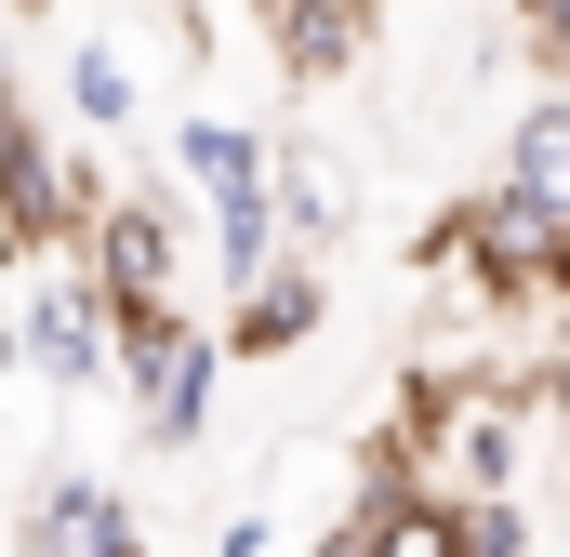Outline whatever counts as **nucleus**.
Instances as JSON below:
<instances>
[{
    "label": "nucleus",
    "mask_w": 570,
    "mask_h": 557,
    "mask_svg": "<svg viewBox=\"0 0 570 557\" xmlns=\"http://www.w3.org/2000/svg\"><path fill=\"white\" fill-rule=\"evenodd\" d=\"M425 266H438V278L464 266L491 305H558V292H570V213H558V199H531L518 173H491L478 199H451V213L425 226Z\"/></svg>",
    "instance_id": "f257e3e1"
},
{
    "label": "nucleus",
    "mask_w": 570,
    "mask_h": 557,
    "mask_svg": "<svg viewBox=\"0 0 570 557\" xmlns=\"http://www.w3.org/2000/svg\"><path fill=\"white\" fill-rule=\"evenodd\" d=\"M213 372H226V332H186L173 305L120 319V385H134L146 451H186V438L213 424Z\"/></svg>",
    "instance_id": "f03ea898"
},
{
    "label": "nucleus",
    "mask_w": 570,
    "mask_h": 557,
    "mask_svg": "<svg viewBox=\"0 0 570 557\" xmlns=\"http://www.w3.org/2000/svg\"><path fill=\"white\" fill-rule=\"evenodd\" d=\"M13 332H27V372H40V385H107V372H120V305L94 292V266H53L13 305Z\"/></svg>",
    "instance_id": "7ed1b4c3"
},
{
    "label": "nucleus",
    "mask_w": 570,
    "mask_h": 557,
    "mask_svg": "<svg viewBox=\"0 0 570 557\" xmlns=\"http://www.w3.org/2000/svg\"><path fill=\"white\" fill-rule=\"evenodd\" d=\"M80 266H94V292H107L120 319L173 305V266H186V240H173V199H107V226L80 240Z\"/></svg>",
    "instance_id": "20e7f679"
},
{
    "label": "nucleus",
    "mask_w": 570,
    "mask_h": 557,
    "mask_svg": "<svg viewBox=\"0 0 570 557\" xmlns=\"http://www.w3.org/2000/svg\"><path fill=\"white\" fill-rule=\"evenodd\" d=\"M27 557H146V518L107 491V478L53 465V478H40V505H27Z\"/></svg>",
    "instance_id": "39448f33"
},
{
    "label": "nucleus",
    "mask_w": 570,
    "mask_h": 557,
    "mask_svg": "<svg viewBox=\"0 0 570 557\" xmlns=\"http://www.w3.org/2000/svg\"><path fill=\"white\" fill-rule=\"evenodd\" d=\"M173 159H186V186H199L213 213H253V199H279V146L253 134V120H186V134H173Z\"/></svg>",
    "instance_id": "423d86ee"
},
{
    "label": "nucleus",
    "mask_w": 570,
    "mask_h": 557,
    "mask_svg": "<svg viewBox=\"0 0 570 557\" xmlns=\"http://www.w3.org/2000/svg\"><path fill=\"white\" fill-rule=\"evenodd\" d=\"M332 319V292H318V266H266L239 305H226V359H292L305 332Z\"/></svg>",
    "instance_id": "0eeeda50"
},
{
    "label": "nucleus",
    "mask_w": 570,
    "mask_h": 557,
    "mask_svg": "<svg viewBox=\"0 0 570 557\" xmlns=\"http://www.w3.org/2000/svg\"><path fill=\"white\" fill-rule=\"evenodd\" d=\"M504 173H518L531 199H558V213H570V94L518 107V134H504Z\"/></svg>",
    "instance_id": "6e6552de"
},
{
    "label": "nucleus",
    "mask_w": 570,
    "mask_h": 557,
    "mask_svg": "<svg viewBox=\"0 0 570 557\" xmlns=\"http://www.w3.org/2000/svg\"><path fill=\"white\" fill-rule=\"evenodd\" d=\"M67 107H80V134H134V53L120 40H80L67 53Z\"/></svg>",
    "instance_id": "1a4fd4ad"
},
{
    "label": "nucleus",
    "mask_w": 570,
    "mask_h": 557,
    "mask_svg": "<svg viewBox=\"0 0 570 557\" xmlns=\"http://www.w3.org/2000/svg\"><path fill=\"white\" fill-rule=\"evenodd\" d=\"M464 545H478V557H531V505H518V491L464 505Z\"/></svg>",
    "instance_id": "9d476101"
},
{
    "label": "nucleus",
    "mask_w": 570,
    "mask_h": 557,
    "mask_svg": "<svg viewBox=\"0 0 570 557\" xmlns=\"http://www.w3.org/2000/svg\"><path fill=\"white\" fill-rule=\"evenodd\" d=\"M279 226L292 240H332V186L318 173H279Z\"/></svg>",
    "instance_id": "9b49d317"
},
{
    "label": "nucleus",
    "mask_w": 570,
    "mask_h": 557,
    "mask_svg": "<svg viewBox=\"0 0 570 557\" xmlns=\"http://www.w3.org/2000/svg\"><path fill=\"white\" fill-rule=\"evenodd\" d=\"M518 27H531V40H544V53L570 67V0H518Z\"/></svg>",
    "instance_id": "f8f14e48"
},
{
    "label": "nucleus",
    "mask_w": 570,
    "mask_h": 557,
    "mask_svg": "<svg viewBox=\"0 0 570 557\" xmlns=\"http://www.w3.org/2000/svg\"><path fill=\"white\" fill-rule=\"evenodd\" d=\"M318 557H372V518H358V505H345V518H332V531H318Z\"/></svg>",
    "instance_id": "ddd939ff"
},
{
    "label": "nucleus",
    "mask_w": 570,
    "mask_h": 557,
    "mask_svg": "<svg viewBox=\"0 0 570 557\" xmlns=\"http://www.w3.org/2000/svg\"><path fill=\"white\" fill-rule=\"evenodd\" d=\"M213 557H266V518H226V545Z\"/></svg>",
    "instance_id": "4468645a"
},
{
    "label": "nucleus",
    "mask_w": 570,
    "mask_h": 557,
    "mask_svg": "<svg viewBox=\"0 0 570 557\" xmlns=\"http://www.w3.org/2000/svg\"><path fill=\"white\" fill-rule=\"evenodd\" d=\"M544 319H558V372H570V292H558V305H544Z\"/></svg>",
    "instance_id": "2eb2a0df"
},
{
    "label": "nucleus",
    "mask_w": 570,
    "mask_h": 557,
    "mask_svg": "<svg viewBox=\"0 0 570 557\" xmlns=\"http://www.w3.org/2000/svg\"><path fill=\"white\" fill-rule=\"evenodd\" d=\"M27 13H53V0H27Z\"/></svg>",
    "instance_id": "dca6fc26"
}]
</instances>
